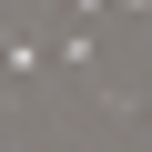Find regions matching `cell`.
I'll return each mask as SVG.
<instances>
[{
  "mask_svg": "<svg viewBox=\"0 0 152 152\" xmlns=\"http://www.w3.org/2000/svg\"><path fill=\"white\" fill-rule=\"evenodd\" d=\"M0 71L31 81V71H41V41H31V31H0Z\"/></svg>",
  "mask_w": 152,
  "mask_h": 152,
  "instance_id": "cell-1",
  "label": "cell"
}]
</instances>
